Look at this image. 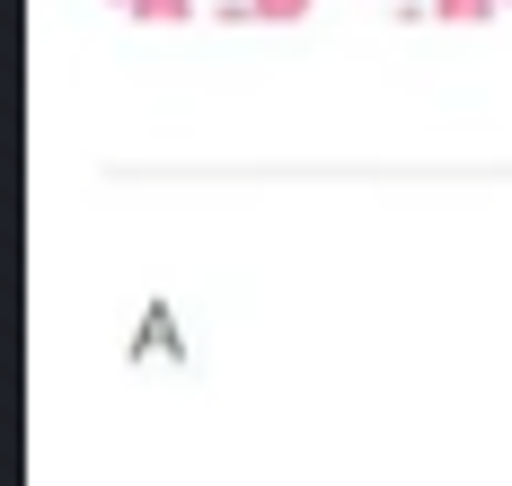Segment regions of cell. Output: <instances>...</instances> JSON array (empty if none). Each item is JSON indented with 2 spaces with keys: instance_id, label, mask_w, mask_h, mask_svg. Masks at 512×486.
<instances>
[{
  "instance_id": "1",
  "label": "cell",
  "mask_w": 512,
  "mask_h": 486,
  "mask_svg": "<svg viewBox=\"0 0 512 486\" xmlns=\"http://www.w3.org/2000/svg\"><path fill=\"white\" fill-rule=\"evenodd\" d=\"M195 0H133V27H186Z\"/></svg>"
},
{
  "instance_id": "2",
  "label": "cell",
  "mask_w": 512,
  "mask_h": 486,
  "mask_svg": "<svg viewBox=\"0 0 512 486\" xmlns=\"http://www.w3.org/2000/svg\"><path fill=\"white\" fill-rule=\"evenodd\" d=\"M495 9H504V0H433V18H442V27H486Z\"/></svg>"
},
{
  "instance_id": "3",
  "label": "cell",
  "mask_w": 512,
  "mask_h": 486,
  "mask_svg": "<svg viewBox=\"0 0 512 486\" xmlns=\"http://www.w3.org/2000/svg\"><path fill=\"white\" fill-rule=\"evenodd\" d=\"M292 18H309V0H256V27H292Z\"/></svg>"
},
{
  "instance_id": "4",
  "label": "cell",
  "mask_w": 512,
  "mask_h": 486,
  "mask_svg": "<svg viewBox=\"0 0 512 486\" xmlns=\"http://www.w3.org/2000/svg\"><path fill=\"white\" fill-rule=\"evenodd\" d=\"M124 9H133V0H124Z\"/></svg>"
},
{
  "instance_id": "5",
  "label": "cell",
  "mask_w": 512,
  "mask_h": 486,
  "mask_svg": "<svg viewBox=\"0 0 512 486\" xmlns=\"http://www.w3.org/2000/svg\"><path fill=\"white\" fill-rule=\"evenodd\" d=\"M504 9H512V0H504Z\"/></svg>"
}]
</instances>
